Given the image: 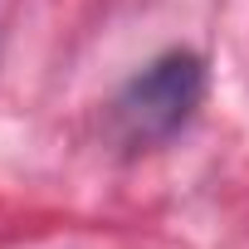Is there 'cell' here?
<instances>
[{"mask_svg": "<svg viewBox=\"0 0 249 249\" xmlns=\"http://www.w3.org/2000/svg\"><path fill=\"white\" fill-rule=\"evenodd\" d=\"M205 103V59L196 49H166L142 64L112 98V127L127 147L171 142Z\"/></svg>", "mask_w": 249, "mask_h": 249, "instance_id": "1", "label": "cell"}]
</instances>
